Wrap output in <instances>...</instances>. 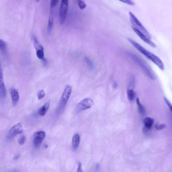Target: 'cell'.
Wrapping results in <instances>:
<instances>
[{"mask_svg":"<svg viewBox=\"0 0 172 172\" xmlns=\"http://www.w3.org/2000/svg\"><path fill=\"white\" fill-rule=\"evenodd\" d=\"M53 8H50V13L48 18V30L49 33L51 32L53 25Z\"/></svg>","mask_w":172,"mask_h":172,"instance_id":"cell-13","label":"cell"},{"mask_svg":"<svg viewBox=\"0 0 172 172\" xmlns=\"http://www.w3.org/2000/svg\"><path fill=\"white\" fill-rule=\"evenodd\" d=\"M0 91L1 97L5 98L7 95V90L3 81V72L1 64L0 62Z\"/></svg>","mask_w":172,"mask_h":172,"instance_id":"cell-11","label":"cell"},{"mask_svg":"<svg viewBox=\"0 0 172 172\" xmlns=\"http://www.w3.org/2000/svg\"><path fill=\"white\" fill-rule=\"evenodd\" d=\"M154 120L150 117H146L144 120V123L145 127L147 128L151 129V128L153 124Z\"/></svg>","mask_w":172,"mask_h":172,"instance_id":"cell-16","label":"cell"},{"mask_svg":"<svg viewBox=\"0 0 172 172\" xmlns=\"http://www.w3.org/2000/svg\"><path fill=\"white\" fill-rule=\"evenodd\" d=\"M164 100L165 101L166 104L167 105L168 107L169 108L171 112H172V105L171 104V103L169 102V100H168L165 97H164Z\"/></svg>","mask_w":172,"mask_h":172,"instance_id":"cell-26","label":"cell"},{"mask_svg":"<svg viewBox=\"0 0 172 172\" xmlns=\"http://www.w3.org/2000/svg\"><path fill=\"white\" fill-rule=\"evenodd\" d=\"M0 96H1L0 91Z\"/></svg>","mask_w":172,"mask_h":172,"instance_id":"cell-33","label":"cell"},{"mask_svg":"<svg viewBox=\"0 0 172 172\" xmlns=\"http://www.w3.org/2000/svg\"><path fill=\"white\" fill-rule=\"evenodd\" d=\"M128 54L137 65L144 71L148 77L152 80H155V76L152 69L144 60L133 53L130 52Z\"/></svg>","mask_w":172,"mask_h":172,"instance_id":"cell-2","label":"cell"},{"mask_svg":"<svg viewBox=\"0 0 172 172\" xmlns=\"http://www.w3.org/2000/svg\"><path fill=\"white\" fill-rule=\"evenodd\" d=\"M128 99L130 101H133L135 98L136 94L133 90H128L127 92Z\"/></svg>","mask_w":172,"mask_h":172,"instance_id":"cell-19","label":"cell"},{"mask_svg":"<svg viewBox=\"0 0 172 172\" xmlns=\"http://www.w3.org/2000/svg\"><path fill=\"white\" fill-rule=\"evenodd\" d=\"M10 93L13 105L16 106L19 99V96L18 91L16 89L12 88L10 90Z\"/></svg>","mask_w":172,"mask_h":172,"instance_id":"cell-12","label":"cell"},{"mask_svg":"<svg viewBox=\"0 0 172 172\" xmlns=\"http://www.w3.org/2000/svg\"><path fill=\"white\" fill-rule=\"evenodd\" d=\"M47 145H46V146L45 147V148H47Z\"/></svg>","mask_w":172,"mask_h":172,"instance_id":"cell-32","label":"cell"},{"mask_svg":"<svg viewBox=\"0 0 172 172\" xmlns=\"http://www.w3.org/2000/svg\"><path fill=\"white\" fill-rule=\"evenodd\" d=\"M45 96V92L44 90H41L38 92L37 93L38 98L39 100H40Z\"/></svg>","mask_w":172,"mask_h":172,"instance_id":"cell-22","label":"cell"},{"mask_svg":"<svg viewBox=\"0 0 172 172\" xmlns=\"http://www.w3.org/2000/svg\"><path fill=\"white\" fill-rule=\"evenodd\" d=\"M50 105V103L49 102H46L42 106H41L38 110V114L41 116H44L48 110Z\"/></svg>","mask_w":172,"mask_h":172,"instance_id":"cell-15","label":"cell"},{"mask_svg":"<svg viewBox=\"0 0 172 172\" xmlns=\"http://www.w3.org/2000/svg\"><path fill=\"white\" fill-rule=\"evenodd\" d=\"M68 8V1L63 0L60 8L59 12V21L60 24H63L65 22L67 14Z\"/></svg>","mask_w":172,"mask_h":172,"instance_id":"cell-5","label":"cell"},{"mask_svg":"<svg viewBox=\"0 0 172 172\" xmlns=\"http://www.w3.org/2000/svg\"><path fill=\"white\" fill-rule=\"evenodd\" d=\"M136 102L138 106V110L139 112L142 115H144L145 114V109L144 107L141 104V103H140V100H139V99L138 98L136 99Z\"/></svg>","mask_w":172,"mask_h":172,"instance_id":"cell-18","label":"cell"},{"mask_svg":"<svg viewBox=\"0 0 172 172\" xmlns=\"http://www.w3.org/2000/svg\"><path fill=\"white\" fill-rule=\"evenodd\" d=\"M94 104L93 100L90 98L84 99L78 104L77 110L79 111H84L91 108Z\"/></svg>","mask_w":172,"mask_h":172,"instance_id":"cell-8","label":"cell"},{"mask_svg":"<svg viewBox=\"0 0 172 172\" xmlns=\"http://www.w3.org/2000/svg\"><path fill=\"white\" fill-rule=\"evenodd\" d=\"M20 156V154H16V155H15V156L14 157V159L15 160H17L18 159L19 157Z\"/></svg>","mask_w":172,"mask_h":172,"instance_id":"cell-30","label":"cell"},{"mask_svg":"<svg viewBox=\"0 0 172 172\" xmlns=\"http://www.w3.org/2000/svg\"><path fill=\"white\" fill-rule=\"evenodd\" d=\"M80 137L79 134L76 133L75 134L72 138V147L74 150H76L79 146L80 143Z\"/></svg>","mask_w":172,"mask_h":172,"instance_id":"cell-14","label":"cell"},{"mask_svg":"<svg viewBox=\"0 0 172 172\" xmlns=\"http://www.w3.org/2000/svg\"><path fill=\"white\" fill-rule=\"evenodd\" d=\"M117 84L116 82H114L113 84V87L114 88H117Z\"/></svg>","mask_w":172,"mask_h":172,"instance_id":"cell-31","label":"cell"},{"mask_svg":"<svg viewBox=\"0 0 172 172\" xmlns=\"http://www.w3.org/2000/svg\"><path fill=\"white\" fill-rule=\"evenodd\" d=\"M78 1L79 8L81 9H83L86 8V5L84 2L82 0H79Z\"/></svg>","mask_w":172,"mask_h":172,"instance_id":"cell-24","label":"cell"},{"mask_svg":"<svg viewBox=\"0 0 172 172\" xmlns=\"http://www.w3.org/2000/svg\"><path fill=\"white\" fill-rule=\"evenodd\" d=\"M129 14L130 15V21L131 24L133 25V27L137 29L145 35L149 39L151 40V37L150 34L140 22V21L136 18L135 16L131 12H129Z\"/></svg>","mask_w":172,"mask_h":172,"instance_id":"cell-3","label":"cell"},{"mask_svg":"<svg viewBox=\"0 0 172 172\" xmlns=\"http://www.w3.org/2000/svg\"><path fill=\"white\" fill-rule=\"evenodd\" d=\"M128 40L131 45H133V46L140 52L155 63V65H156L160 69L162 70H164V67L163 63L158 57L147 50L143 47L133 40L130 38H128Z\"/></svg>","mask_w":172,"mask_h":172,"instance_id":"cell-1","label":"cell"},{"mask_svg":"<svg viewBox=\"0 0 172 172\" xmlns=\"http://www.w3.org/2000/svg\"><path fill=\"white\" fill-rule=\"evenodd\" d=\"M77 172H82V164L81 162H79L78 163V168Z\"/></svg>","mask_w":172,"mask_h":172,"instance_id":"cell-29","label":"cell"},{"mask_svg":"<svg viewBox=\"0 0 172 172\" xmlns=\"http://www.w3.org/2000/svg\"><path fill=\"white\" fill-rule=\"evenodd\" d=\"M121 1L127 3V4H129V5H132V6L135 5V4L134 2L131 0H126Z\"/></svg>","mask_w":172,"mask_h":172,"instance_id":"cell-28","label":"cell"},{"mask_svg":"<svg viewBox=\"0 0 172 172\" xmlns=\"http://www.w3.org/2000/svg\"><path fill=\"white\" fill-rule=\"evenodd\" d=\"M45 133L44 131H38L34 133L33 143L35 147L38 148L45 137Z\"/></svg>","mask_w":172,"mask_h":172,"instance_id":"cell-9","label":"cell"},{"mask_svg":"<svg viewBox=\"0 0 172 172\" xmlns=\"http://www.w3.org/2000/svg\"><path fill=\"white\" fill-rule=\"evenodd\" d=\"M133 30L136 33V34L140 37L143 41H144L146 44H148L149 45L152 46V47H156V45L154 42L151 41V40H150L143 33L141 32L140 31L138 30L136 28L133 27Z\"/></svg>","mask_w":172,"mask_h":172,"instance_id":"cell-10","label":"cell"},{"mask_svg":"<svg viewBox=\"0 0 172 172\" xmlns=\"http://www.w3.org/2000/svg\"><path fill=\"white\" fill-rule=\"evenodd\" d=\"M58 1L57 0H52L51 2V7L50 8H54L56 4L58 3Z\"/></svg>","mask_w":172,"mask_h":172,"instance_id":"cell-27","label":"cell"},{"mask_svg":"<svg viewBox=\"0 0 172 172\" xmlns=\"http://www.w3.org/2000/svg\"><path fill=\"white\" fill-rule=\"evenodd\" d=\"M135 79L134 77H133L131 78L130 80V83L128 87V90H133V88H134L135 84Z\"/></svg>","mask_w":172,"mask_h":172,"instance_id":"cell-21","label":"cell"},{"mask_svg":"<svg viewBox=\"0 0 172 172\" xmlns=\"http://www.w3.org/2000/svg\"><path fill=\"white\" fill-rule=\"evenodd\" d=\"M26 141V137L25 136H22L19 138L18 140V143L20 145H22L24 144Z\"/></svg>","mask_w":172,"mask_h":172,"instance_id":"cell-23","label":"cell"},{"mask_svg":"<svg viewBox=\"0 0 172 172\" xmlns=\"http://www.w3.org/2000/svg\"><path fill=\"white\" fill-rule=\"evenodd\" d=\"M23 131L22 124L20 123H17L11 127L9 130L7 135V138L9 140H11L17 135L21 134Z\"/></svg>","mask_w":172,"mask_h":172,"instance_id":"cell-7","label":"cell"},{"mask_svg":"<svg viewBox=\"0 0 172 172\" xmlns=\"http://www.w3.org/2000/svg\"><path fill=\"white\" fill-rule=\"evenodd\" d=\"M72 91V86L71 85H68L65 87L60 100L59 104L61 107H63L66 104L70 98Z\"/></svg>","mask_w":172,"mask_h":172,"instance_id":"cell-6","label":"cell"},{"mask_svg":"<svg viewBox=\"0 0 172 172\" xmlns=\"http://www.w3.org/2000/svg\"><path fill=\"white\" fill-rule=\"evenodd\" d=\"M32 38L34 42V46L36 49L37 56L40 59L42 60L44 62V64L45 65L46 63V60L44 57L45 54L43 46L40 44L36 37L35 36L32 35Z\"/></svg>","mask_w":172,"mask_h":172,"instance_id":"cell-4","label":"cell"},{"mask_svg":"<svg viewBox=\"0 0 172 172\" xmlns=\"http://www.w3.org/2000/svg\"><path fill=\"white\" fill-rule=\"evenodd\" d=\"M155 128L158 130H161L165 128L166 125L164 124H159L156 125Z\"/></svg>","mask_w":172,"mask_h":172,"instance_id":"cell-25","label":"cell"},{"mask_svg":"<svg viewBox=\"0 0 172 172\" xmlns=\"http://www.w3.org/2000/svg\"><path fill=\"white\" fill-rule=\"evenodd\" d=\"M7 52V44L5 41L0 39V52L3 55H5Z\"/></svg>","mask_w":172,"mask_h":172,"instance_id":"cell-17","label":"cell"},{"mask_svg":"<svg viewBox=\"0 0 172 172\" xmlns=\"http://www.w3.org/2000/svg\"><path fill=\"white\" fill-rule=\"evenodd\" d=\"M85 60L86 63H87L90 68L91 69H93V67H94V64H93L92 61L90 58H88V57L85 58Z\"/></svg>","mask_w":172,"mask_h":172,"instance_id":"cell-20","label":"cell"}]
</instances>
